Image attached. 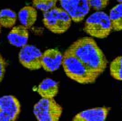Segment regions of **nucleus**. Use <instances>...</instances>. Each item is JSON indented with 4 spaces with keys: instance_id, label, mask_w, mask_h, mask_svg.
I'll return each instance as SVG.
<instances>
[{
    "instance_id": "nucleus-18",
    "label": "nucleus",
    "mask_w": 122,
    "mask_h": 121,
    "mask_svg": "<svg viewBox=\"0 0 122 121\" xmlns=\"http://www.w3.org/2000/svg\"><path fill=\"white\" fill-rule=\"evenodd\" d=\"M89 8L95 11H101L107 6L109 0H87Z\"/></svg>"
},
{
    "instance_id": "nucleus-6",
    "label": "nucleus",
    "mask_w": 122,
    "mask_h": 121,
    "mask_svg": "<svg viewBox=\"0 0 122 121\" xmlns=\"http://www.w3.org/2000/svg\"><path fill=\"white\" fill-rule=\"evenodd\" d=\"M43 52L34 45L22 46L18 53V60L22 66L29 70H38L42 68Z\"/></svg>"
},
{
    "instance_id": "nucleus-20",
    "label": "nucleus",
    "mask_w": 122,
    "mask_h": 121,
    "mask_svg": "<svg viewBox=\"0 0 122 121\" xmlns=\"http://www.w3.org/2000/svg\"><path fill=\"white\" fill-rule=\"evenodd\" d=\"M116 1H117L118 3H122V0H116Z\"/></svg>"
},
{
    "instance_id": "nucleus-3",
    "label": "nucleus",
    "mask_w": 122,
    "mask_h": 121,
    "mask_svg": "<svg viewBox=\"0 0 122 121\" xmlns=\"http://www.w3.org/2000/svg\"><path fill=\"white\" fill-rule=\"evenodd\" d=\"M84 31L91 37L106 38L112 31L109 15L103 11H96L87 16L84 24Z\"/></svg>"
},
{
    "instance_id": "nucleus-21",
    "label": "nucleus",
    "mask_w": 122,
    "mask_h": 121,
    "mask_svg": "<svg viewBox=\"0 0 122 121\" xmlns=\"http://www.w3.org/2000/svg\"><path fill=\"white\" fill-rule=\"evenodd\" d=\"M1 28H2V26H1V25H0V33H1Z\"/></svg>"
},
{
    "instance_id": "nucleus-5",
    "label": "nucleus",
    "mask_w": 122,
    "mask_h": 121,
    "mask_svg": "<svg viewBox=\"0 0 122 121\" xmlns=\"http://www.w3.org/2000/svg\"><path fill=\"white\" fill-rule=\"evenodd\" d=\"M33 113L39 121H57L62 116L63 107L54 98H41L33 107Z\"/></svg>"
},
{
    "instance_id": "nucleus-16",
    "label": "nucleus",
    "mask_w": 122,
    "mask_h": 121,
    "mask_svg": "<svg viewBox=\"0 0 122 121\" xmlns=\"http://www.w3.org/2000/svg\"><path fill=\"white\" fill-rule=\"evenodd\" d=\"M110 76L118 81H122V55L114 58L109 65Z\"/></svg>"
},
{
    "instance_id": "nucleus-17",
    "label": "nucleus",
    "mask_w": 122,
    "mask_h": 121,
    "mask_svg": "<svg viewBox=\"0 0 122 121\" xmlns=\"http://www.w3.org/2000/svg\"><path fill=\"white\" fill-rule=\"evenodd\" d=\"M58 0H32V5L43 13L55 7Z\"/></svg>"
},
{
    "instance_id": "nucleus-12",
    "label": "nucleus",
    "mask_w": 122,
    "mask_h": 121,
    "mask_svg": "<svg viewBox=\"0 0 122 121\" xmlns=\"http://www.w3.org/2000/svg\"><path fill=\"white\" fill-rule=\"evenodd\" d=\"M59 90V83L52 78H45L37 86V93L43 98H55Z\"/></svg>"
},
{
    "instance_id": "nucleus-13",
    "label": "nucleus",
    "mask_w": 122,
    "mask_h": 121,
    "mask_svg": "<svg viewBox=\"0 0 122 121\" xmlns=\"http://www.w3.org/2000/svg\"><path fill=\"white\" fill-rule=\"evenodd\" d=\"M17 19L21 25L29 28L35 25L37 19V9L33 5H25L18 11Z\"/></svg>"
},
{
    "instance_id": "nucleus-2",
    "label": "nucleus",
    "mask_w": 122,
    "mask_h": 121,
    "mask_svg": "<svg viewBox=\"0 0 122 121\" xmlns=\"http://www.w3.org/2000/svg\"><path fill=\"white\" fill-rule=\"evenodd\" d=\"M62 66L66 76L79 84H93L99 76L67 49L64 52Z\"/></svg>"
},
{
    "instance_id": "nucleus-19",
    "label": "nucleus",
    "mask_w": 122,
    "mask_h": 121,
    "mask_svg": "<svg viewBox=\"0 0 122 121\" xmlns=\"http://www.w3.org/2000/svg\"><path fill=\"white\" fill-rule=\"evenodd\" d=\"M6 67H7V61L0 54V83L3 81L4 77H5Z\"/></svg>"
},
{
    "instance_id": "nucleus-4",
    "label": "nucleus",
    "mask_w": 122,
    "mask_h": 121,
    "mask_svg": "<svg viewBox=\"0 0 122 121\" xmlns=\"http://www.w3.org/2000/svg\"><path fill=\"white\" fill-rule=\"evenodd\" d=\"M72 23L71 16L61 7L55 6L43 13V24L46 29L60 35L69 29Z\"/></svg>"
},
{
    "instance_id": "nucleus-7",
    "label": "nucleus",
    "mask_w": 122,
    "mask_h": 121,
    "mask_svg": "<svg viewBox=\"0 0 122 121\" xmlns=\"http://www.w3.org/2000/svg\"><path fill=\"white\" fill-rule=\"evenodd\" d=\"M60 7L71 16L72 21L79 23L90 10L87 0H58Z\"/></svg>"
},
{
    "instance_id": "nucleus-9",
    "label": "nucleus",
    "mask_w": 122,
    "mask_h": 121,
    "mask_svg": "<svg viewBox=\"0 0 122 121\" xmlns=\"http://www.w3.org/2000/svg\"><path fill=\"white\" fill-rule=\"evenodd\" d=\"M64 54L56 48H48L42 54V68L46 72H55L62 66Z\"/></svg>"
},
{
    "instance_id": "nucleus-11",
    "label": "nucleus",
    "mask_w": 122,
    "mask_h": 121,
    "mask_svg": "<svg viewBox=\"0 0 122 121\" xmlns=\"http://www.w3.org/2000/svg\"><path fill=\"white\" fill-rule=\"evenodd\" d=\"M29 39V32L28 28L25 25H15L10 29L7 34V41L11 45L15 47H22L27 45Z\"/></svg>"
},
{
    "instance_id": "nucleus-8",
    "label": "nucleus",
    "mask_w": 122,
    "mask_h": 121,
    "mask_svg": "<svg viewBox=\"0 0 122 121\" xmlns=\"http://www.w3.org/2000/svg\"><path fill=\"white\" fill-rule=\"evenodd\" d=\"M20 112V102L15 96H0V121H15L18 118Z\"/></svg>"
},
{
    "instance_id": "nucleus-1",
    "label": "nucleus",
    "mask_w": 122,
    "mask_h": 121,
    "mask_svg": "<svg viewBox=\"0 0 122 121\" xmlns=\"http://www.w3.org/2000/svg\"><path fill=\"white\" fill-rule=\"evenodd\" d=\"M67 50L99 76L107 68V57L91 36H85L76 40L68 46Z\"/></svg>"
},
{
    "instance_id": "nucleus-14",
    "label": "nucleus",
    "mask_w": 122,
    "mask_h": 121,
    "mask_svg": "<svg viewBox=\"0 0 122 121\" xmlns=\"http://www.w3.org/2000/svg\"><path fill=\"white\" fill-rule=\"evenodd\" d=\"M17 21V15L10 8H4L0 10V25L4 28H12Z\"/></svg>"
},
{
    "instance_id": "nucleus-15",
    "label": "nucleus",
    "mask_w": 122,
    "mask_h": 121,
    "mask_svg": "<svg viewBox=\"0 0 122 121\" xmlns=\"http://www.w3.org/2000/svg\"><path fill=\"white\" fill-rule=\"evenodd\" d=\"M109 19L112 30L122 31V3H118L109 11Z\"/></svg>"
},
{
    "instance_id": "nucleus-10",
    "label": "nucleus",
    "mask_w": 122,
    "mask_h": 121,
    "mask_svg": "<svg viewBox=\"0 0 122 121\" xmlns=\"http://www.w3.org/2000/svg\"><path fill=\"white\" fill-rule=\"evenodd\" d=\"M110 107L100 106L80 111L72 118L73 121H104L109 114Z\"/></svg>"
}]
</instances>
